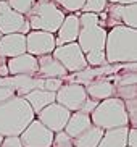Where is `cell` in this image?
<instances>
[{
  "label": "cell",
  "mask_w": 137,
  "mask_h": 147,
  "mask_svg": "<svg viewBox=\"0 0 137 147\" xmlns=\"http://www.w3.org/2000/svg\"><path fill=\"white\" fill-rule=\"evenodd\" d=\"M103 136V129L97 128V126H90L89 129H86L82 134H79L77 138L73 139L74 147H97L100 142V139Z\"/></svg>",
  "instance_id": "cell-22"
},
{
  "label": "cell",
  "mask_w": 137,
  "mask_h": 147,
  "mask_svg": "<svg viewBox=\"0 0 137 147\" xmlns=\"http://www.w3.org/2000/svg\"><path fill=\"white\" fill-rule=\"evenodd\" d=\"M126 146L128 147H137V128H129L128 129Z\"/></svg>",
  "instance_id": "cell-31"
},
{
  "label": "cell",
  "mask_w": 137,
  "mask_h": 147,
  "mask_svg": "<svg viewBox=\"0 0 137 147\" xmlns=\"http://www.w3.org/2000/svg\"><path fill=\"white\" fill-rule=\"evenodd\" d=\"M0 2H8V0H0Z\"/></svg>",
  "instance_id": "cell-36"
},
{
  "label": "cell",
  "mask_w": 137,
  "mask_h": 147,
  "mask_svg": "<svg viewBox=\"0 0 137 147\" xmlns=\"http://www.w3.org/2000/svg\"><path fill=\"white\" fill-rule=\"evenodd\" d=\"M64 11L53 2H36L31 11L26 15L31 31H44L55 34L64 20Z\"/></svg>",
  "instance_id": "cell-5"
},
{
  "label": "cell",
  "mask_w": 137,
  "mask_h": 147,
  "mask_svg": "<svg viewBox=\"0 0 137 147\" xmlns=\"http://www.w3.org/2000/svg\"><path fill=\"white\" fill-rule=\"evenodd\" d=\"M79 15H68L64 16L63 23H61L60 29L56 31L58 36L55 37V47H60L64 44H71L77 40V36H79Z\"/></svg>",
  "instance_id": "cell-15"
},
{
  "label": "cell",
  "mask_w": 137,
  "mask_h": 147,
  "mask_svg": "<svg viewBox=\"0 0 137 147\" xmlns=\"http://www.w3.org/2000/svg\"><path fill=\"white\" fill-rule=\"evenodd\" d=\"M52 147H74V144H73V139L69 138L64 131H60V133L53 134Z\"/></svg>",
  "instance_id": "cell-27"
},
{
  "label": "cell",
  "mask_w": 137,
  "mask_h": 147,
  "mask_svg": "<svg viewBox=\"0 0 137 147\" xmlns=\"http://www.w3.org/2000/svg\"><path fill=\"white\" fill-rule=\"evenodd\" d=\"M36 118L32 108L23 97L13 95L0 104V136H19Z\"/></svg>",
  "instance_id": "cell-2"
},
{
  "label": "cell",
  "mask_w": 137,
  "mask_h": 147,
  "mask_svg": "<svg viewBox=\"0 0 137 147\" xmlns=\"http://www.w3.org/2000/svg\"><path fill=\"white\" fill-rule=\"evenodd\" d=\"M64 82L63 79H58V78H47V79H42V89L47 92H53L56 94V91L63 86Z\"/></svg>",
  "instance_id": "cell-28"
},
{
  "label": "cell",
  "mask_w": 137,
  "mask_h": 147,
  "mask_svg": "<svg viewBox=\"0 0 137 147\" xmlns=\"http://www.w3.org/2000/svg\"><path fill=\"white\" fill-rule=\"evenodd\" d=\"M89 117L92 125L103 131L129 126L128 115L124 110V102L118 97H110L107 100L99 102V105L95 107V110Z\"/></svg>",
  "instance_id": "cell-3"
},
{
  "label": "cell",
  "mask_w": 137,
  "mask_h": 147,
  "mask_svg": "<svg viewBox=\"0 0 137 147\" xmlns=\"http://www.w3.org/2000/svg\"><path fill=\"white\" fill-rule=\"evenodd\" d=\"M105 58L108 65L136 63L137 60V29L115 26L107 32Z\"/></svg>",
  "instance_id": "cell-1"
},
{
  "label": "cell",
  "mask_w": 137,
  "mask_h": 147,
  "mask_svg": "<svg viewBox=\"0 0 137 147\" xmlns=\"http://www.w3.org/2000/svg\"><path fill=\"white\" fill-rule=\"evenodd\" d=\"M7 81H8V86L15 91V95L18 97H24L34 89H42V78H37V76L18 74V76H8Z\"/></svg>",
  "instance_id": "cell-16"
},
{
  "label": "cell",
  "mask_w": 137,
  "mask_h": 147,
  "mask_svg": "<svg viewBox=\"0 0 137 147\" xmlns=\"http://www.w3.org/2000/svg\"><path fill=\"white\" fill-rule=\"evenodd\" d=\"M107 24L110 28L115 26H128L136 29L137 28V3L134 5H108L107 10Z\"/></svg>",
  "instance_id": "cell-11"
},
{
  "label": "cell",
  "mask_w": 137,
  "mask_h": 147,
  "mask_svg": "<svg viewBox=\"0 0 137 147\" xmlns=\"http://www.w3.org/2000/svg\"><path fill=\"white\" fill-rule=\"evenodd\" d=\"M23 99L29 104V107L32 108L34 115H37V113L40 112V110H44L47 105L55 102V94H53V92L44 91V89H34V91H31L29 94H26Z\"/></svg>",
  "instance_id": "cell-20"
},
{
  "label": "cell",
  "mask_w": 137,
  "mask_h": 147,
  "mask_svg": "<svg viewBox=\"0 0 137 147\" xmlns=\"http://www.w3.org/2000/svg\"><path fill=\"white\" fill-rule=\"evenodd\" d=\"M37 78L47 79V78H58L63 79L64 76H68L66 69L60 65V61L55 60L52 55H42L37 57Z\"/></svg>",
  "instance_id": "cell-17"
},
{
  "label": "cell",
  "mask_w": 137,
  "mask_h": 147,
  "mask_svg": "<svg viewBox=\"0 0 137 147\" xmlns=\"http://www.w3.org/2000/svg\"><path fill=\"white\" fill-rule=\"evenodd\" d=\"M2 141H3V138H2V136H0V144H2Z\"/></svg>",
  "instance_id": "cell-35"
},
{
  "label": "cell",
  "mask_w": 137,
  "mask_h": 147,
  "mask_svg": "<svg viewBox=\"0 0 137 147\" xmlns=\"http://www.w3.org/2000/svg\"><path fill=\"white\" fill-rule=\"evenodd\" d=\"M31 31L29 23L26 20V16L16 13L15 10L8 7L7 2H0V34H28Z\"/></svg>",
  "instance_id": "cell-8"
},
{
  "label": "cell",
  "mask_w": 137,
  "mask_h": 147,
  "mask_svg": "<svg viewBox=\"0 0 137 147\" xmlns=\"http://www.w3.org/2000/svg\"><path fill=\"white\" fill-rule=\"evenodd\" d=\"M8 74V68H7V60L5 58H0V78H7Z\"/></svg>",
  "instance_id": "cell-33"
},
{
  "label": "cell",
  "mask_w": 137,
  "mask_h": 147,
  "mask_svg": "<svg viewBox=\"0 0 137 147\" xmlns=\"http://www.w3.org/2000/svg\"><path fill=\"white\" fill-rule=\"evenodd\" d=\"M7 68H8L10 76H18V74H26V76H37V58L29 53L13 57L7 60Z\"/></svg>",
  "instance_id": "cell-13"
},
{
  "label": "cell",
  "mask_w": 137,
  "mask_h": 147,
  "mask_svg": "<svg viewBox=\"0 0 137 147\" xmlns=\"http://www.w3.org/2000/svg\"><path fill=\"white\" fill-rule=\"evenodd\" d=\"M108 3L107 0H86L84 2V7L81 8L82 13H95V15H100L107 10Z\"/></svg>",
  "instance_id": "cell-24"
},
{
  "label": "cell",
  "mask_w": 137,
  "mask_h": 147,
  "mask_svg": "<svg viewBox=\"0 0 137 147\" xmlns=\"http://www.w3.org/2000/svg\"><path fill=\"white\" fill-rule=\"evenodd\" d=\"M115 97L121 99L123 102L131 99H137V86L132 84V86H120L115 87Z\"/></svg>",
  "instance_id": "cell-26"
},
{
  "label": "cell",
  "mask_w": 137,
  "mask_h": 147,
  "mask_svg": "<svg viewBox=\"0 0 137 147\" xmlns=\"http://www.w3.org/2000/svg\"><path fill=\"white\" fill-rule=\"evenodd\" d=\"M7 3H8V7L11 10H15L16 13L26 16V15L31 11V8L34 7L36 0H8Z\"/></svg>",
  "instance_id": "cell-25"
},
{
  "label": "cell",
  "mask_w": 137,
  "mask_h": 147,
  "mask_svg": "<svg viewBox=\"0 0 137 147\" xmlns=\"http://www.w3.org/2000/svg\"><path fill=\"white\" fill-rule=\"evenodd\" d=\"M86 94L90 99L102 102L110 97H115V86L110 78H97L86 86Z\"/></svg>",
  "instance_id": "cell-18"
},
{
  "label": "cell",
  "mask_w": 137,
  "mask_h": 147,
  "mask_svg": "<svg viewBox=\"0 0 137 147\" xmlns=\"http://www.w3.org/2000/svg\"><path fill=\"white\" fill-rule=\"evenodd\" d=\"M69 117H71V112L66 110L64 107L58 105L56 102L47 105V107L40 110V112L36 115V120H39L47 129H50L52 133H60L64 129V126L68 123Z\"/></svg>",
  "instance_id": "cell-9"
},
{
  "label": "cell",
  "mask_w": 137,
  "mask_h": 147,
  "mask_svg": "<svg viewBox=\"0 0 137 147\" xmlns=\"http://www.w3.org/2000/svg\"><path fill=\"white\" fill-rule=\"evenodd\" d=\"M79 26H81V29H79V36H77L76 42L84 55L90 52L105 50L108 31L99 24V15L82 13L79 16Z\"/></svg>",
  "instance_id": "cell-4"
},
{
  "label": "cell",
  "mask_w": 137,
  "mask_h": 147,
  "mask_svg": "<svg viewBox=\"0 0 137 147\" xmlns=\"http://www.w3.org/2000/svg\"><path fill=\"white\" fill-rule=\"evenodd\" d=\"M87 94L86 87L81 84H74V82H66L56 91L55 94V102L61 107H64L69 112H79L82 104L86 102Z\"/></svg>",
  "instance_id": "cell-7"
},
{
  "label": "cell",
  "mask_w": 137,
  "mask_h": 147,
  "mask_svg": "<svg viewBox=\"0 0 137 147\" xmlns=\"http://www.w3.org/2000/svg\"><path fill=\"white\" fill-rule=\"evenodd\" d=\"M107 3H110V5H134V3H137V0H107Z\"/></svg>",
  "instance_id": "cell-34"
},
{
  "label": "cell",
  "mask_w": 137,
  "mask_h": 147,
  "mask_svg": "<svg viewBox=\"0 0 137 147\" xmlns=\"http://www.w3.org/2000/svg\"><path fill=\"white\" fill-rule=\"evenodd\" d=\"M97 105H99V102H97V100H94V99H90V97H87L86 102L82 104V107H81V110H79V112L86 113V115H90V113L95 110V107H97Z\"/></svg>",
  "instance_id": "cell-29"
},
{
  "label": "cell",
  "mask_w": 137,
  "mask_h": 147,
  "mask_svg": "<svg viewBox=\"0 0 137 147\" xmlns=\"http://www.w3.org/2000/svg\"><path fill=\"white\" fill-rule=\"evenodd\" d=\"M19 141L23 147H52L53 133L34 118L28 125V128L19 134Z\"/></svg>",
  "instance_id": "cell-10"
},
{
  "label": "cell",
  "mask_w": 137,
  "mask_h": 147,
  "mask_svg": "<svg viewBox=\"0 0 137 147\" xmlns=\"http://www.w3.org/2000/svg\"><path fill=\"white\" fill-rule=\"evenodd\" d=\"M13 95H15V91H13L11 87L8 86H0V104L5 102V100L11 99Z\"/></svg>",
  "instance_id": "cell-32"
},
{
  "label": "cell",
  "mask_w": 137,
  "mask_h": 147,
  "mask_svg": "<svg viewBox=\"0 0 137 147\" xmlns=\"http://www.w3.org/2000/svg\"><path fill=\"white\" fill-rule=\"evenodd\" d=\"M0 147H23L19 136H10V138H3Z\"/></svg>",
  "instance_id": "cell-30"
},
{
  "label": "cell",
  "mask_w": 137,
  "mask_h": 147,
  "mask_svg": "<svg viewBox=\"0 0 137 147\" xmlns=\"http://www.w3.org/2000/svg\"><path fill=\"white\" fill-rule=\"evenodd\" d=\"M0 39H2V34H0Z\"/></svg>",
  "instance_id": "cell-37"
},
{
  "label": "cell",
  "mask_w": 137,
  "mask_h": 147,
  "mask_svg": "<svg viewBox=\"0 0 137 147\" xmlns=\"http://www.w3.org/2000/svg\"><path fill=\"white\" fill-rule=\"evenodd\" d=\"M55 50V34L44 31H29L26 34V53L32 57L52 55Z\"/></svg>",
  "instance_id": "cell-12"
},
{
  "label": "cell",
  "mask_w": 137,
  "mask_h": 147,
  "mask_svg": "<svg viewBox=\"0 0 137 147\" xmlns=\"http://www.w3.org/2000/svg\"><path fill=\"white\" fill-rule=\"evenodd\" d=\"M90 126H92V121H90L89 115H86V113H82V112H73L63 131L71 139H74L79 134H82L86 129H89Z\"/></svg>",
  "instance_id": "cell-19"
},
{
  "label": "cell",
  "mask_w": 137,
  "mask_h": 147,
  "mask_svg": "<svg viewBox=\"0 0 137 147\" xmlns=\"http://www.w3.org/2000/svg\"><path fill=\"white\" fill-rule=\"evenodd\" d=\"M26 53V36L24 34H7L0 39V58H13V57Z\"/></svg>",
  "instance_id": "cell-14"
},
{
  "label": "cell",
  "mask_w": 137,
  "mask_h": 147,
  "mask_svg": "<svg viewBox=\"0 0 137 147\" xmlns=\"http://www.w3.org/2000/svg\"><path fill=\"white\" fill-rule=\"evenodd\" d=\"M56 7H61L64 11H68L69 15H76L77 11H81V8L84 7L86 0H52ZM60 8V10H61Z\"/></svg>",
  "instance_id": "cell-23"
},
{
  "label": "cell",
  "mask_w": 137,
  "mask_h": 147,
  "mask_svg": "<svg viewBox=\"0 0 137 147\" xmlns=\"http://www.w3.org/2000/svg\"><path fill=\"white\" fill-rule=\"evenodd\" d=\"M128 129H129V126L103 131V136H102V139H100V142L97 147H128L126 146Z\"/></svg>",
  "instance_id": "cell-21"
},
{
  "label": "cell",
  "mask_w": 137,
  "mask_h": 147,
  "mask_svg": "<svg viewBox=\"0 0 137 147\" xmlns=\"http://www.w3.org/2000/svg\"><path fill=\"white\" fill-rule=\"evenodd\" d=\"M52 57L60 61V65L66 69L68 74L77 73V71H82V69L87 68L86 57H84L82 50L79 49L77 42L64 44V45H60V47H55V50L52 52Z\"/></svg>",
  "instance_id": "cell-6"
}]
</instances>
